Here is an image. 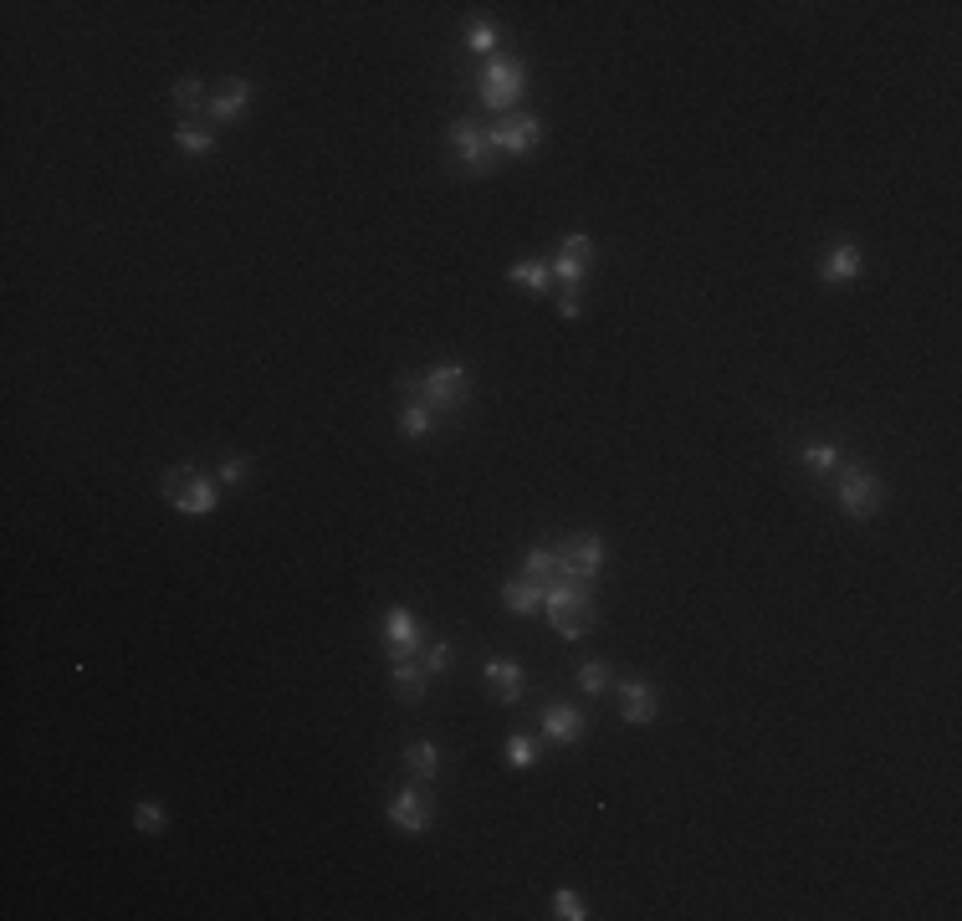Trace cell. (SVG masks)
<instances>
[{
	"mask_svg": "<svg viewBox=\"0 0 962 921\" xmlns=\"http://www.w3.org/2000/svg\"><path fill=\"white\" fill-rule=\"evenodd\" d=\"M400 389L410 394V400H420L425 410H435V415H456V410H466V400H471V374L461 369V364H435V369H405L400 374Z\"/></svg>",
	"mask_w": 962,
	"mask_h": 921,
	"instance_id": "1",
	"label": "cell"
},
{
	"mask_svg": "<svg viewBox=\"0 0 962 921\" xmlns=\"http://www.w3.org/2000/svg\"><path fill=\"white\" fill-rule=\"evenodd\" d=\"M543 609H548V625L563 635V640H584L599 620V604H594V589L589 584H553L543 594Z\"/></svg>",
	"mask_w": 962,
	"mask_h": 921,
	"instance_id": "2",
	"label": "cell"
},
{
	"mask_svg": "<svg viewBox=\"0 0 962 921\" xmlns=\"http://www.w3.org/2000/svg\"><path fill=\"white\" fill-rule=\"evenodd\" d=\"M159 497L174 507V512H190V517H210L215 512V481L195 466H174L164 471L159 481Z\"/></svg>",
	"mask_w": 962,
	"mask_h": 921,
	"instance_id": "3",
	"label": "cell"
},
{
	"mask_svg": "<svg viewBox=\"0 0 962 921\" xmlns=\"http://www.w3.org/2000/svg\"><path fill=\"white\" fill-rule=\"evenodd\" d=\"M522 93H528V72H522V62L492 57L487 77H481V103H487L492 113H517Z\"/></svg>",
	"mask_w": 962,
	"mask_h": 921,
	"instance_id": "4",
	"label": "cell"
},
{
	"mask_svg": "<svg viewBox=\"0 0 962 921\" xmlns=\"http://www.w3.org/2000/svg\"><path fill=\"white\" fill-rule=\"evenodd\" d=\"M881 502H886V481L876 471H865V466H845L840 471V507H845V517L865 522V517L881 512Z\"/></svg>",
	"mask_w": 962,
	"mask_h": 921,
	"instance_id": "5",
	"label": "cell"
},
{
	"mask_svg": "<svg viewBox=\"0 0 962 921\" xmlns=\"http://www.w3.org/2000/svg\"><path fill=\"white\" fill-rule=\"evenodd\" d=\"M563 579H574V584H594L604 574V563H609V548L599 533H574L563 543Z\"/></svg>",
	"mask_w": 962,
	"mask_h": 921,
	"instance_id": "6",
	"label": "cell"
},
{
	"mask_svg": "<svg viewBox=\"0 0 962 921\" xmlns=\"http://www.w3.org/2000/svg\"><path fill=\"white\" fill-rule=\"evenodd\" d=\"M487 139H492V149L497 154H533L538 144H543V123L533 118V113H502L492 128H487Z\"/></svg>",
	"mask_w": 962,
	"mask_h": 921,
	"instance_id": "7",
	"label": "cell"
},
{
	"mask_svg": "<svg viewBox=\"0 0 962 921\" xmlns=\"http://www.w3.org/2000/svg\"><path fill=\"white\" fill-rule=\"evenodd\" d=\"M451 149H456V159H461L471 174H492V169H497V149H492L487 128H481L476 118H456V123H451Z\"/></svg>",
	"mask_w": 962,
	"mask_h": 921,
	"instance_id": "8",
	"label": "cell"
},
{
	"mask_svg": "<svg viewBox=\"0 0 962 921\" xmlns=\"http://www.w3.org/2000/svg\"><path fill=\"white\" fill-rule=\"evenodd\" d=\"M384 640H389V661H415L425 645V630L405 604H395V609H384Z\"/></svg>",
	"mask_w": 962,
	"mask_h": 921,
	"instance_id": "9",
	"label": "cell"
},
{
	"mask_svg": "<svg viewBox=\"0 0 962 921\" xmlns=\"http://www.w3.org/2000/svg\"><path fill=\"white\" fill-rule=\"evenodd\" d=\"M430 819H435V804H430V794H420V783L400 788V794L389 799V824H395L400 835H425Z\"/></svg>",
	"mask_w": 962,
	"mask_h": 921,
	"instance_id": "10",
	"label": "cell"
},
{
	"mask_svg": "<svg viewBox=\"0 0 962 921\" xmlns=\"http://www.w3.org/2000/svg\"><path fill=\"white\" fill-rule=\"evenodd\" d=\"M543 737L558 742V748H574V742H584V712L568 707V701H548V707H543Z\"/></svg>",
	"mask_w": 962,
	"mask_h": 921,
	"instance_id": "11",
	"label": "cell"
},
{
	"mask_svg": "<svg viewBox=\"0 0 962 921\" xmlns=\"http://www.w3.org/2000/svg\"><path fill=\"white\" fill-rule=\"evenodd\" d=\"M655 712H661V696H655V686H645V681H620V717H625L630 727L655 722Z\"/></svg>",
	"mask_w": 962,
	"mask_h": 921,
	"instance_id": "12",
	"label": "cell"
},
{
	"mask_svg": "<svg viewBox=\"0 0 962 921\" xmlns=\"http://www.w3.org/2000/svg\"><path fill=\"white\" fill-rule=\"evenodd\" d=\"M246 103H251V82L246 77H226L205 108H210V123H236L246 113Z\"/></svg>",
	"mask_w": 962,
	"mask_h": 921,
	"instance_id": "13",
	"label": "cell"
},
{
	"mask_svg": "<svg viewBox=\"0 0 962 921\" xmlns=\"http://www.w3.org/2000/svg\"><path fill=\"white\" fill-rule=\"evenodd\" d=\"M481 671H487V686H492V696L502 701V707H512V701L522 696V686H528V676H522V666L512 661V655H492Z\"/></svg>",
	"mask_w": 962,
	"mask_h": 921,
	"instance_id": "14",
	"label": "cell"
},
{
	"mask_svg": "<svg viewBox=\"0 0 962 921\" xmlns=\"http://www.w3.org/2000/svg\"><path fill=\"white\" fill-rule=\"evenodd\" d=\"M819 277H824L829 287L855 282V277H860V246H855V241H835V246L824 251V261H819Z\"/></svg>",
	"mask_w": 962,
	"mask_h": 921,
	"instance_id": "15",
	"label": "cell"
},
{
	"mask_svg": "<svg viewBox=\"0 0 962 921\" xmlns=\"http://www.w3.org/2000/svg\"><path fill=\"white\" fill-rule=\"evenodd\" d=\"M522 579L538 584V589L548 594L553 584H563V558H558L553 548H533L528 558H522Z\"/></svg>",
	"mask_w": 962,
	"mask_h": 921,
	"instance_id": "16",
	"label": "cell"
},
{
	"mask_svg": "<svg viewBox=\"0 0 962 921\" xmlns=\"http://www.w3.org/2000/svg\"><path fill=\"white\" fill-rule=\"evenodd\" d=\"M502 604H507V614H522V620H528V614L543 609V589L528 584V579H507L502 584Z\"/></svg>",
	"mask_w": 962,
	"mask_h": 921,
	"instance_id": "17",
	"label": "cell"
},
{
	"mask_svg": "<svg viewBox=\"0 0 962 921\" xmlns=\"http://www.w3.org/2000/svg\"><path fill=\"white\" fill-rule=\"evenodd\" d=\"M405 768H410L415 783H430L435 773H441V748H435V742H410V748H405Z\"/></svg>",
	"mask_w": 962,
	"mask_h": 921,
	"instance_id": "18",
	"label": "cell"
},
{
	"mask_svg": "<svg viewBox=\"0 0 962 921\" xmlns=\"http://www.w3.org/2000/svg\"><path fill=\"white\" fill-rule=\"evenodd\" d=\"M174 144H180L185 154H210L215 149V134H210V128L205 123H195V118H180V128H174Z\"/></svg>",
	"mask_w": 962,
	"mask_h": 921,
	"instance_id": "19",
	"label": "cell"
},
{
	"mask_svg": "<svg viewBox=\"0 0 962 921\" xmlns=\"http://www.w3.org/2000/svg\"><path fill=\"white\" fill-rule=\"evenodd\" d=\"M507 282H517V287H528L533 297H543V292H548V282H553V272L543 267V261H517V267L507 272Z\"/></svg>",
	"mask_w": 962,
	"mask_h": 921,
	"instance_id": "20",
	"label": "cell"
},
{
	"mask_svg": "<svg viewBox=\"0 0 962 921\" xmlns=\"http://www.w3.org/2000/svg\"><path fill=\"white\" fill-rule=\"evenodd\" d=\"M430 425H435V410H425L420 400H410V405L400 410V435H405V441H425Z\"/></svg>",
	"mask_w": 962,
	"mask_h": 921,
	"instance_id": "21",
	"label": "cell"
},
{
	"mask_svg": "<svg viewBox=\"0 0 962 921\" xmlns=\"http://www.w3.org/2000/svg\"><path fill=\"white\" fill-rule=\"evenodd\" d=\"M205 103H210V98H205V82H200V77H180V82H174V108H180L185 118H195Z\"/></svg>",
	"mask_w": 962,
	"mask_h": 921,
	"instance_id": "22",
	"label": "cell"
},
{
	"mask_svg": "<svg viewBox=\"0 0 962 921\" xmlns=\"http://www.w3.org/2000/svg\"><path fill=\"white\" fill-rule=\"evenodd\" d=\"M395 691H400L405 701H420V696H425V666L395 661Z\"/></svg>",
	"mask_w": 962,
	"mask_h": 921,
	"instance_id": "23",
	"label": "cell"
},
{
	"mask_svg": "<svg viewBox=\"0 0 962 921\" xmlns=\"http://www.w3.org/2000/svg\"><path fill=\"white\" fill-rule=\"evenodd\" d=\"M609 681H615L609 661H584V666H579V691H584V696H604Z\"/></svg>",
	"mask_w": 962,
	"mask_h": 921,
	"instance_id": "24",
	"label": "cell"
},
{
	"mask_svg": "<svg viewBox=\"0 0 962 921\" xmlns=\"http://www.w3.org/2000/svg\"><path fill=\"white\" fill-rule=\"evenodd\" d=\"M164 824H169V814H164L154 799L134 804V829H139V835H164Z\"/></svg>",
	"mask_w": 962,
	"mask_h": 921,
	"instance_id": "25",
	"label": "cell"
},
{
	"mask_svg": "<svg viewBox=\"0 0 962 921\" xmlns=\"http://www.w3.org/2000/svg\"><path fill=\"white\" fill-rule=\"evenodd\" d=\"M507 763H512V768H533V763H538V742H533L528 732H512V737H507Z\"/></svg>",
	"mask_w": 962,
	"mask_h": 921,
	"instance_id": "26",
	"label": "cell"
},
{
	"mask_svg": "<svg viewBox=\"0 0 962 921\" xmlns=\"http://www.w3.org/2000/svg\"><path fill=\"white\" fill-rule=\"evenodd\" d=\"M466 47L481 52V57H492V52H497V26H492V21H476V26L466 31Z\"/></svg>",
	"mask_w": 962,
	"mask_h": 921,
	"instance_id": "27",
	"label": "cell"
},
{
	"mask_svg": "<svg viewBox=\"0 0 962 921\" xmlns=\"http://www.w3.org/2000/svg\"><path fill=\"white\" fill-rule=\"evenodd\" d=\"M553 916H558V921H584V916H589V911H584V896H579V891H558V896H553Z\"/></svg>",
	"mask_w": 962,
	"mask_h": 921,
	"instance_id": "28",
	"label": "cell"
},
{
	"mask_svg": "<svg viewBox=\"0 0 962 921\" xmlns=\"http://www.w3.org/2000/svg\"><path fill=\"white\" fill-rule=\"evenodd\" d=\"M804 466L819 471V476H829V471H840V451H835V446H809V451H804Z\"/></svg>",
	"mask_w": 962,
	"mask_h": 921,
	"instance_id": "29",
	"label": "cell"
},
{
	"mask_svg": "<svg viewBox=\"0 0 962 921\" xmlns=\"http://www.w3.org/2000/svg\"><path fill=\"white\" fill-rule=\"evenodd\" d=\"M553 277H558L563 287H579V277H584V261H574V256H563V251H558V261H553Z\"/></svg>",
	"mask_w": 962,
	"mask_h": 921,
	"instance_id": "30",
	"label": "cell"
},
{
	"mask_svg": "<svg viewBox=\"0 0 962 921\" xmlns=\"http://www.w3.org/2000/svg\"><path fill=\"white\" fill-rule=\"evenodd\" d=\"M451 661H456V650H451L446 640L425 650V671H441V676H446V671H451Z\"/></svg>",
	"mask_w": 962,
	"mask_h": 921,
	"instance_id": "31",
	"label": "cell"
},
{
	"mask_svg": "<svg viewBox=\"0 0 962 921\" xmlns=\"http://www.w3.org/2000/svg\"><path fill=\"white\" fill-rule=\"evenodd\" d=\"M563 256H574V261H584L589 267V256H594V241L579 231V236H563Z\"/></svg>",
	"mask_w": 962,
	"mask_h": 921,
	"instance_id": "32",
	"label": "cell"
},
{
	"mask_svg": "<svg viewBox=\"0 0 962 921\" xmlns=\"http://www.w3.org/2000/svg\"><path fill=\"white\" fill-rule=\"evenodd\" d=\"M215 476H221L226 487H241V481H246V456H226V461H221V471H215Z\"/></svg>",
	"mask_w": 962,
	"mask_h": 921,
	"instance_id": "33",
	"label": "cell"
},
{
	"mask_svg": "<svg viewBox=\"0 0 962 921\" xmlns=\"http://www.w3.org/2000/svg\"><path fill=\"white\" fill-rule=\"evenodd\" d=\"M558 313H563V318H579V287H563V297H558Z\"/></svg>",
	"mask_w": 962,
	"mask_h": 921,
	"instance_id": "34",
	"label": "cell"
}]
</instances>
